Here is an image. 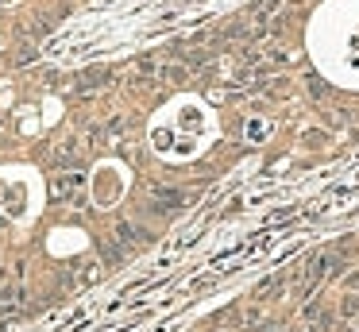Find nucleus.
Segmentation results:
<instances>
[{"label": "nucleus", "mask_w": 359, "mask_h": 332, "mask_svg": "<svg viewBox=\"0 0 359 332\" xmlns=\"http://www.w3.org/2000/svg\"><path fill=\"white\" fill-rule=\"evenodd\" d=\"M55 190L62 193V201H70L74 208L86 205V182H81V174H62V178H58Z\"/></svg>", "instance_id": "obj_1"}, {"label": "nucleus", "mask_w": 359, "mask_h": 332, "mask_svg": "<svg viewBox=\"0 0 359 332\" xmlns=\"http://www.w3.org/2000/svg\"><path fill=\"white\" fill-rule=\"evenodd\" d=\"M116 239H120V244H151L155 236H151L147 228H135V224L120 220V224H116Z\"/></svg>", "instance_id": "obj_2"}, {"label": "nucleus", "mask_w": 359, "mask_h": 332, "mask_svg": "<svg viewBox=\"0 0 359 332\" xmlns=\"http://www.w3.org/2000/svg\"><path fill=\"white\" fill-rule=\"evenodd\" d=\"M101 255H104V263H120V247H112V244H101Z\"/></svg>", "instance_id": "obj_3"}]
</instances>
